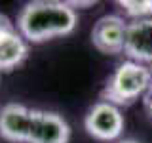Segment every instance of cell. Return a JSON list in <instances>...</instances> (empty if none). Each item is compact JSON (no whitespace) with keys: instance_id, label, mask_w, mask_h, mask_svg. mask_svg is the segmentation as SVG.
<instances>
[{"instance_id":"6da1fadb","label":"cell","mask_w":152,"mask_h":143,"mask_svg":"<svg viewBox=\"0 0 152 143\" xmlns=\"http://www.w3.org/2000/svg\"><path fill=\"white\" fill-rule=\"evenodd\" d=\"M78 25L76 10L69 2L34 0L21 8L17 15V31L27 42L42 44L57 36H66Z\"/></svg>"},{"instance_id":"7a4b0ae2","label":"cell","mask_w":152,"mask_h":143,"mask_svg":"<svg viewBox=\"0 0 152 143\" xmlns=\"http://www.w3.org/2000/svg\"><path fill=\"white\" fill-rule=\"evenodd\" d=\"M152 86V69L135 61H124L108 76L101 90V101L112 103L116 107H127L139 97H145Z\"/></svg>"},{"instance_id":"3957f363","label":"cell","mask_w":152,"mask_h":143,"mask_svg":"<svg viewBox=\"0 0 152 143\" xmlns=\"http://www.w3.org/2000/svg\"><path fill=\"white\" fill-rule=\"evenodd\" d=\"M124 114L120 107L107 101L95 103L84 116V128L97 141H114L124 132Z\"/></svg>"},{"instance_id":"277c9868","label":"cell","mask_w":152,"mask_h":143,"mask_svg":"<svg viewBox=\"0 0 152 143\" xmlns=\"http://www.w3.org/2000/svg\"><path fill=\"white\" fill-rule=\"evenodd\" d=\"M126 32L127 21L122 15H116V13L103 15L95 21L91 29V44L101 54L118 55L124 52V46H126Z\"/></svg>"},{"instance_id":"5b68a950","label":"cell","mask_w":152,"mask_h":143,"mask_svg":"<svg viewBox=\"0 0 152 143\" xmlns=\"http://www.w3.org/2000/svg\"><path fill=\"white\" fill-rule=\"evenodd\" d=\"M32 113L23 103H6L0 109V137L10 143H28Z\"/></svg>"},{"instance_id":"8992f818","label":"cell","mask_w":152,"mask_h":143,"mask_svg":"<svg viewBox=\"0 0 152 143\" xmlns=\"http://www.w3.org/2000/svg\"><path fill=\"white\" fill-rule=\"evenodd\" d=\"M69 139L70 126L59 113L34 109L28 143H69Z\"/></svg>"},{"instance_id":"52a82bcc","label":"cell","mask_w":152,"mask_h":143,"mask_svg":"<svg viewBox=\"0 0 152 143\" xmlns=\"http://www.w3.org/2000/svg\"><path fill=\"white\" fill-rule=\"evenodd\" d=\"M124 54L129 57V61L152 65V19L127 21Z\"/></svg>"},{"instance_id":"ba28073f","label":"cell","mask_w":152,"mask_h":143,"mask_svg":"<svg viewBox=\"0 0 152 143\" xmlns=\"http://www.w3.org/2000/svg\"><path fill=\"white\" fill-rule=\"evenodd\" d=\"M28 55V44L19 31H10L0 36V73H12Z\"/></svg>"},{"instance_id":"9c48e42d","label":"cell","mask_w":152,"mask_h":143,"mask_svg":"<svg viewBox=\"0 0 152 143\" xmlns=\"http://www.w3.org/2000/svg\"><path fill=\"white\" fill-rule=\"evenodd\" d=\"M118 6L124 10V15L133 19H152V0H120Z\"/></svg>"},{"instance_id":"30bf717a","label":"cell","mask_w":152,"mask_h":143,"mask_svg":"<svg viewBox=\"0 0 152 143\" xmlns=\"http://www.w3.org/2000/svg\"><path fill=\"white\" fill-rule=\"evenodd\" d=\"M15 29L17 27L12 23V19H10L8 15H4V13H0V36L10 32V31H15Z\"/></svg>"},{"instance_id":"8fae6325","label":"cell","mask_w":152,"mask_h":143,"mask_svg":"<svg viewBox=\"0 0 152 143\" xmlns=\"http://www.w3.org/2000/svg\"><path fill=\"white\" fill-rule=\"evenodd\" d=\"M145 109H146V113H148V116L152 118V88L145 95Z\"/></svg>"},{"instance_id":"7c38bea8","label":"cell","mask_w":152,"mask_h":143,"mask_svg":"<svg viewBox=\"0 0 152 143\" xmlns=\"http://www.w3.org/2000/svg\"><path fill=\"white\" fill-rule=\"evenodd\" d=\"M118 143H139V141H135V139H122V141H118Z\"/></svg>"},{"instance_id":"4fadbf2b","label":"cell","mask_w":152,"mask_h":143,"mask_svg":"<svg viewBox=\"0 0 152 143\" xmlns=\"http://www.w3.org/2000/svg\"><path fill=\"white\" fill-rule=\"evenodd\" d=\"M150 88H152V86H150Z\"/></svg>"}]
</instances>
